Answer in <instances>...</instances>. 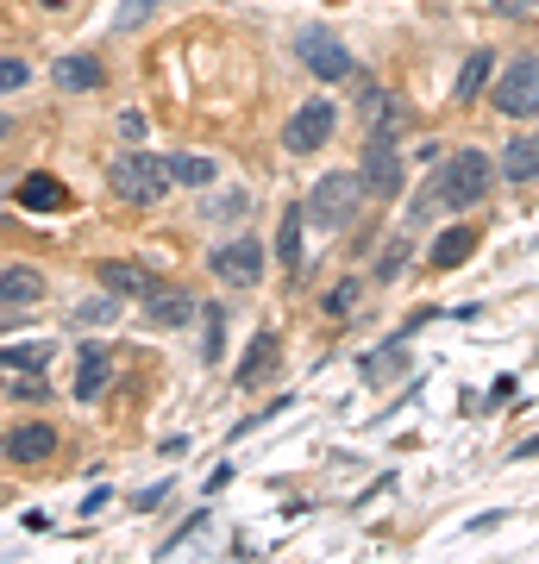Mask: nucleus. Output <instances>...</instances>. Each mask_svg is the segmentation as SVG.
<instances>
[{"label":"nucleus","mask_w":539,"mask_h":564,"mask_svg":"<svg viewBox=\"0 0 539 564\" xmlns=\"http://www.w3.org/2000/svg\"><path fill=\"white\" fill-rule=\"evenodd\" d=\"M489 182H496V163H489L483 151H458V157L439 170V182L427 188V201H420L414 214H427L433 201H445V207H477V201L489 195Z\"/></svg>","instance_id":"obj_1"},{"label":"nucleus","mask_w":539,"mask_h":564,"mask_svg":"<svg viewBox=\"0 0 539 564\" xmlns=\"http://www.w3.org/2000/svg\"><path fill=\"white\" fill-rule=\"evenodd\" d=\"M170 157H151V151H132V157H113L107 163V188L120 201H138V207H151L163 201V188H170Z\"/></svg>","instance_id":"obj_2"},{"label":"nucleus","mask_w":539,"mask_h":564,"mask_svg":"<svg viewBox=\"0 0 539 564\" xmlns=\"http://www.w3.org/2000/svg\"><path fill=\"white\" fill-rule=\"evenodd\" d=\"M370 195L364 176H351V170H333V176H320L314 182V195H308V220L326 226V232H339L351 226V214H358V201Z\"/></svg>","instance_id":"obj_3"},{"label":"nucleus","mask_w":539,"mask_h":564,"mask_svg":"<svg viewBox=\"0 0 539 564\" xmlns=\"http://www.w3.org/2000/svg\"><path fill=\"white\" fill-rule=\"evenodd\" d=\"M496 113H508V120L539 113V57H514L496 76Z\"/></svg>","instance_id":"obj_4"},{"label":"nucleus","mask_w":539,"mask_h":564,"mask_svg":"<svg viewBox=\"0 0 539 564\" xmlns=\"http://www.w3.org/2000/svg\"><path fill=\"white\" fill-rule=\"evenodd\" d=\"M333 126H339V107H333V101H308V107H295V113H289V126H283L289 157L320 151L326 138H333Z\"/></svg>","instance_id":"obj_5"},{"label":"nucleus","mask_w":539,"mask_h":564,"mask_svg":"<svg viewBox=\"0 0 539 564\" xmlns=\"http://www.w3.org/2000/svg\"><path fill=\"white\" fill-rule=\"evenodd\" d=\"M301 63H308L320 82H345V76H351V51H345V38H339V32H326V26H308V32H301Z\"/></svg>","instance_id":"obj_6"},{"label":"nucleus","mask_w":539,"mask_h":564,"mask_svg":"<svg viewBox=\"0 0 539 564\" xmlns=\"http://www.w3.org/2000/svg\"><path fill=\"white\" fill-rule=\"evenodd\" d=\"M358 176H364L370 195H383V201L402 195V151H395V138H370V145H364V163H358Z\"/></svg>","instance_id":"obj_7"},{"label":"nucleus","mask_w":539,"mask_h":564,"mask_svg":"<svg viewBox=\"0 0 539 564\" xmlns=\"http://www.w3.org/2000/svg\"><path fill=\"white\" fill-rule=\"evenodd\" d=\"M207 264H214V276L226 282V289H251V282L264 276V245H257V239H232V245H220L214 257H207Z\"/></svg>","instance_id":"obj_8"},{"label":"nucleus","mask_w":539,"mask_h":564,"mask_svg":"<svg viewBox=\"0 0 539 564\" xmlns=\"http://www.w3.org/2000/svg\"><path fill=\"white\" fill-rule=\"evenodd\" d=\"M7 458H13V464H44V458H57V427H44V420L13 427V433H7Z\"/></svg>","instance_id":"obj_9"},{"label":"nucleus","mask_w":539,"mask_h":564,"mask_svg":"<svg viewBox=\"0 0 539 564\" xmlns=\"http://www.w3.org/2000/svg\"><path fill=\"white\" fill-rule=\"evenodd\" d=\"M51 82L69 88V94H88V88H101V82H107V69H101V57L76 51V57H57V63H51Z\"/></svg>","instance_id":"obj_10"},{"label":"nucleus","mask_w":539,"mask_h":564,"mask_svg":"<svg viewBox=\"0 0 539 564\" xmlns=\"http://www.w3.org/2000/svg\"><path fill=\"white\" fill-rule=\"evenodd\" d=\"M44 295V276L26 270V264H0V301L7 308H32V301Z\"/></svg>","instance_id":"obj_11"},{"label":"nucleus","mask_w":539,"mask_h":564,"mask_svg":"<svg viewBox=\"0 0 539 564\" xmlns=\"http://www.w3.org/2000/svg\"><path fill=\"white\" fill-rule=\"evenodd\" d=\"M101 289H113V295H151L157 282H151L145 264H132V257H113V264H101Z\"/></svg>","instance_id":"obj_12"},{"label":"nucleus","mask_w":539,"mask_h":564,"mask_svg":"<svg viewBox=\"0 0 539 564\" xmlns=\"http://www.w3.org/2000/svg\"><path fill=\"white\" fill-rule=\"evenodd\" d=\"M107 376H113V358H107L101 345H88L82 364H76V395H82V402H95V395L107 389Z\"/></svg>","instance_id":"obj_13"},{"label":"nucleus","mask_w":539,"mask_h":564,"mask_svg":"<svg viewBox=\"0 0 539 564\" xmlns=\"http://www.w3.org/2000/svg\"><path fill=\"white\" fill-rule=\"evenodd\" d=\"M145 314H151V326H189V320H195V301L176 295V289H163V295L151 289V295H145Z\"/></svg>","instance_id":"obj_14"},{"label":"nucleus","mask_w":539,"mask_h":564,"mask_svg":"<svg viewBox=\"0 0 539 564\" xmlns=\"http://www.w3.org/2000/svg\"><path fill=\"white\" fill-rule=\"evenodd\" d=\"M270 370H276V333H257V339H251V351H245V364H239V383H245V389H257Z\"/></svg>","instance_id":"obj_15"},{"label":"nucleus","mask_w":539,"mask_h":564,"mask_svg":"<svg viewBox=\"0 0 539 564\" xmlns=\"http://www.w3.org/2000/svg\"><path fill=\"white\" fill-rule=\"evenodd\" d=\"M471 251H477V232L471 226H452V232H439V239H433V264L439 270H458Z\"/></svg>","instance_id":"obj_16"},{"label":"nucleus","mask_w":539,"mask_h":564,"mask_svg":"<svg viewBox=\"0 0 539 564\" xmlns=\"http://www.w3.org/2000/svg\"><path fill=\"white\" fill-rule=\"evenodd\" d=\"M19 207H38V214H51V207H63V182L57 176H26V182H19V195H13Z\"/></svg>","instance_id":"obj_17"},{"label":"nucleus","mask_w":539,"mask_h":564,"mask_svg":"<svg viewBox=\"0 0 539 564\" xmlns=\"http://www.w3.org/2000/svg\"><path fill=\"white\" fill-rule=\"evenodd\" d=\"M489 69H496V57H489V51H471V57H464V69H458V107H471L477 101V94H483V82H489Z\"/></svg>","instance_id":"obj_18"},{"label":"nucleus","mask_w":539,"mask_h":564,"mask_svg":"<svg viewBox=\"0 0 539 564\" xmlns=\"http://www.w3.org/2000/svg\"><path fill=\"white\" fill-rule=\"evenodd\" d=\"M170 176H176L182 188H207V182L220 176V163L201 157V151H176V157H170Z\"/></svg>","instance_id":"obj_19"},{"label":"nucleus","mask_w":539,"mask_h":564,"mask_svg":"<svg viewBox=\"0 0 539 564\" xmlns=\"http://www.w3.org/2000/svg\"><path fill=\"white\" fill-rule=\"evenodd\" d=\"M502 176L508 182H533L539 176V138H514V145L502 151Z\"/></svg>","instance_id":"obj_20"},{"label":"nucleus","mask_w":539,"mask_h":564,"mask_svg":"<svg viewBox=\"0 0 539 564\" xmlns=\"http://www.w3.org/2000/svg\"><path fill=\"white\" fill-rule=\"evenodd\" d=\"M301 220H308V207H289L283 226H276V257H283L289 270H301Z\"/></svg>","instance_id":"obj_21"},{"label":"nucleus","mask_w":539,"mask_h":564,"mask_svg":"<svg viewBox=\"0 0 539 564\" xmlns=\"http://www.w3.org/2000/svg\"><path fill=\"white\" fill-rule=\"evenodd\" d=\"M51 358H57L51 345H7L0 351V370H44Z\"/></svg>","instance_id":"obj_22"},{"label":"nucleus","mask_w":539,"mask_h":564,"mask_svg":"<svg viewBox=\"0 0 539 564\" xmlns=\"http://www.w3.org/2000/svg\"><path fill=\"white\" fill-rule=\"evenodd\" d=\"M113 314H120V301H113V289H107V295H95V301H82V308H76V320H82V326H113Z\"/></svg>","instance_id":"obj_23"},{"label":"nucleus","mask_w":539,"mask_h":564,"mask_svg":"<svg viewBox=\"0 0 539 564\" xmlns=\"http://www.w3.org/2000/svg\"><path fill=\"white\" fill-rule=\"evenodd\" d=\"M157 13V0H120V13H113V26L132 32V26H145V19Z\"/></svg>","instance_id":"obj_24"},{"label":"nucleus","mask_w":539,"mask_h":564,"mask_svg":"<svg viewBox=\"0 0 539 564\" xmlns=\"http://www.w3.org/2000/svg\"><path fill=\"white\" fill-rule=\"evenodd\" d=\"M351 301H358V276H345L339 289H326V314L345 320V314H351Z\"/></svg>","instance_id":"obj_25"},{"label":"nucleus","mask_w":539,"mask_h":564,"mask_svg":"<svg viewBox=\"0 0 539 564\" xmlns=\"http://www.w3.org/2000/svg\"><path fill=\"white\" fill-rule=\"evenodd\" d=\"M26 76L32 69L19 63V57H0V94H13V88H26Z\"/></svg>","instance_id":"obj_26"},{"label":"nucleus","mask_w":539,"mask_h":564,"mask_svg":"<svg viewBox=\"0 0 539 564\" xmlns=\"http://www.w3.org/2000/svg\"><path fill=\"white\" fill-rule=\"evenodd\" d=\"M395 364H402V345H383L377 364H370V383H383V376H395Z\"/></svg>","instance_id":"obj_27"},{"label":"nucleus","mask_w":539,"mask_h":564,"mask_svg":"<svg viewBox=\"0 0 539 564\" xmlns=\"http://www.w3.org/2000/svg\"><path fill=\"white\" fill-rule=\"evenodd\" d=\"M120 138H145V113H138V107L120 113Z\"/></svg>","instance_id":"obj_28"},{"label":"nucleus","mask_w":539,"mask_h":564,"mask_svg":"<svg viewBox=\"0 0 539 564\" xmlns=\"http://www.w3.org/2000/svg\"><path fill=\"white\" fill-rule=\"evenodd\" d=\"M402 257H408V245H402V239H395V245H389V257H383V264H377V276H383V282H389V276H395V270H402Z\"/></svg>","instance_id":"obj_29"},{"label":"nucleus","mask_w":539,"mask_h":564,"mask_svg":"<svg viewBox=\"0 0 539 564\" xmlns=\"http://www.w3.org/2000/svg\"><path fill=\"white\" fill-rule=\"evenodd\" d=\"M245 214V195H220V207H214V220H239Z\"/></svg>","instance_id":"obj_30"},{"label":"nucleus","mask_w":539,"mask_h":564,"mask_svg":"<svg viewBox=\"0 0 539 564\" xmlns=\"http://www.w3.org/2000/svg\"><path fill=\"white\" fill-rule=\"evenodd\" d=\"M508 458H539V433H533V439H521V445H514Z\"/></svg>","instance_id":"obj_31"},{"label":"nucleus","mask_w":539,"mask_h":564,"mask_svg":"<svg viewBox=\"0 0 539 564\" xmlns=\"http://www.w3.org/2000/svg\"><path fill=\"white\" fill-rule=\"evenodd\" d=\"M502 13H527V0H502Z\"/></svg>","instance_id":"obj_32"}]
</instances>
